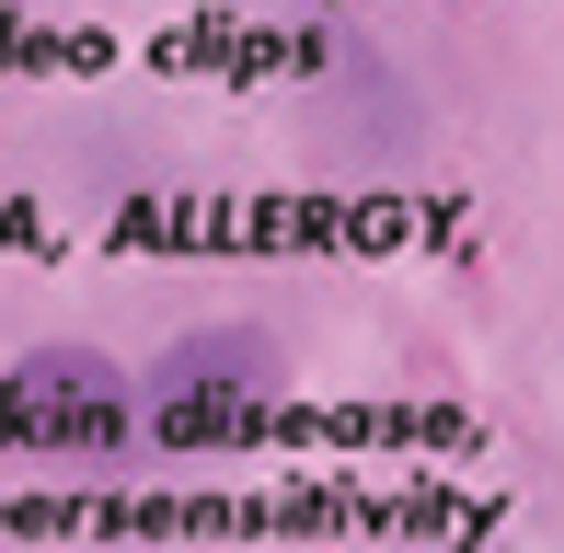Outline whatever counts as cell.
<instances>
[{
    "label": "cell",
    "mask_w": 564,
    "mask_h": 553,
    "mask_svg": "<svg viewBox=\"0 0 564 553\" xmlns=\"http://www.w3.org/2000/svg\"><path fill=\"white\" fill-rule=\"evenodd\" d=\"M139 426V381L105 358V346H23L0 369V438L58 449V462H105Z\"/></svg>",
    "instance_id": "7a4b0ae2"
},
{
    "label": "cell",
    "mask_w": 564,
    "mask_h": 553,
    "mask_svg": "<svg viewBox=\"0 0 564 553\" xmlns=\"http://www.w3.org/2000/svg\"><path fill=\"white\" fill-rule=\"evenodd\" d=\"M276 392H289V358H276L265 323H196V335H173L139 369V415L162 438H185V449L196 438H242Z\"/></svg>",
    "instance_id": "6da1fadb"
}]
</instances>
